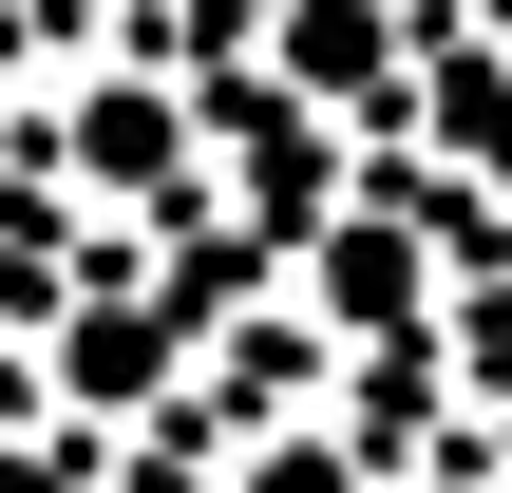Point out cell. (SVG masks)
Masks as SVG:
<instances>
[{"label":"cell","mask_w":512,"mask_h":493,"mask_svg":"<svg viewBox=\"0 0 512 493\" xmlns=\"http://www.w3.org/2000/svg\"><path fill=\"white\" fill-rule=\"evenodd\" d=\"M190 133H209V114H190V76L152 57V76H76L38 152H57V190H114V209H152V190L190 171Z\"/></svg>","instance_id":"6da1fadb"},{"label":"cell","mask_w":512,"mask_h":493,"mask_svg":"<svg viewBox=\"0 0 512 493\" xmlns=\"http://www.w3.org/2000/svg\"><path fill=\"white\" fill-rule=\"evenodd\" d=\"M171 380H190V323L171 304H57L38 323V399L57 418H171Z\"/></svg>","instance_id":"7a4b0ae2"},{"label":"cell","mask_w":512,"mask_h":493,"mask_svg":"<svg viewBox=\"0 0 512 493\" xmlns=\"http://www.w3.org/2000/svg\"><path fill=\"white\" fill-rule=\"evenodd\" d=\"M418 304H437L418 228H399V209L361 228V190H342V209L304 228V323H323V342H361V323H380V342H418Z\"/></svg>","instance_id":"3957f363"},{"label":"cell","mask_w":512,"mask_h":493,"mask_svg":"<svg viewBox=\"0 0 512 493\" xmlns=\"http://www.w3.org/2000/svg\"><path fill=\"white\" fill-rule=\"evenodd\" d=\"M266 19H285V57H266V76H285L304 114H342V95H361V114H399V76H418V0H266Z\"/></svg>","instance_id":"277c9868"},{"label":"cell","mask_w":512,"mask_h":493,"mask_svg":"<svg viewBox=\"0 0 512 493\" xmlns=\"http://www.w3.org/2000/svg\"><path fill=\"white\" fill-rule=\"evenodd\" d=\"M418 342H437L456 399H512V266H456V285L418 304Z\"/></svg>","instance_id":"5b68a950"},{"label":"cell","mask_w":512,"mask_h":493,"mask_svg":"<svg viewBox=\"0 0 512 493\" xmlns=\"http://www.w3.org/2000/svg\"><path fill=\"white\" fill-rule=\"evenodd\" d=\"M247 493H380V475H361L342 418H285V437H247Z\"/></svg>","instance_id":"8992f818"},{"label":"cell","mask_w":512,"mask_h":493,"mask_svg":"<svg viewBox=\"0 0 512 493\" xmlns=\"http://www.w3.org/2000/svg\"><path fill=\"white\" fill-rule=\"evenodd\" d=\"M475 475H494V493H512V399H475Z\"/></svg>","instance_id":"52a82bcc"},{"label":"cell","mask_w":512,"mask_h":493,"mask_svg":"<svg viewBox=\"0 0 512 493\" xmlns=\"http://www.w3.org/2000/svg\"><path fill=\"white\" fill-rule=\"evenodd\" d=\"M437 19H475V38H494V57H512V0H437Z\"/></svg>","instance_id":"ba28073f"},{"label":"cell","mask_w":512,"mask_h":493,"mask_svg":"<svg viewBox=\"0 0 512 493\" xmlns=\"http://www.w3.org/2000/svg\"><path fill=\"white\" fill-rule=\"evenodd\" d=\"M0 152H19V38H0Z\"/></svg>","instance_id":"9c48e42d"}]
</instances>
